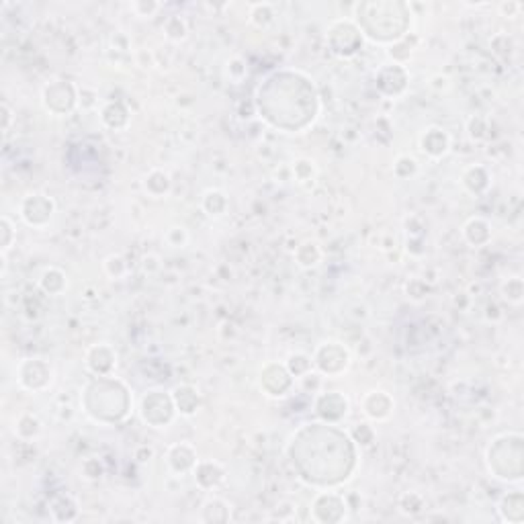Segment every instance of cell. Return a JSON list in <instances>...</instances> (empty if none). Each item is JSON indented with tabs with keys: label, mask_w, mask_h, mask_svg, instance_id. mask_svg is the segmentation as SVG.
Wrapping results in <instances>:
<instances>
[{
	"label": "cell",
	"mask_w": 524,
	"mask_h": 524,
	"mask_svg": "<svg viewBox=\"0 0 524 524\" xmlns=\"http://www.w3.org/2000/svg\"><path fill=\"white\" fill-rule=\"evenodd\" d=\"M175 402L173 395H164L162 391H148L142 400V418L154 428H162L171 424L175 418Z\"/></svg>",
	"instance_id": "obj_1"
},
{
	"label": "cell",
	"mask_w": 524,
	"mask_h": 524,
	"mask_svg": "<svg viewBox=\"0 0 524 524\" xmlns=\"http://www.w3.org/2000/svg\"><path fill=\"white\" fill-rule=\"evenodd\" d=\"M21 217L27 226L31 228H45L56 211L54 201L43 195V193H29L27 197H23L21 205H19Z\"/></svg>",
	"instance_id": "obj_2"
},
{
	"label": "cell",
	"mask_w": 524,
	"mask_h": 524,
	"mask_svg": "<svg viewBox=\"0 0 524 524\" xmlns=\"http://www.w3.org/2000/svg\"><path fill=\"white\" fill-rule=\"evenodd\" d=\"M52 377H54V371L52 367L41 360V358H25L21 364H19V371H17V379L19 383L29 389V391H43L52 385Z\"/></svg>",
	"instance_id": "obj_3"
},
{
	"label": "cell",
	"mask_w": 524,
	"mask_h": 524,
	"mask_svg": "<svg viewBox=\"0 0 524 524\" xmlns=\"http://www.w3.org/2000/svg\"><path fill=\"white\" fill-rule=\"evenodd\" d=\"M314 364L326 375H340L349 369V350L340 342H324L314 354Z\"/></svg>",
	"instance_id": "obj_4"
},
{
	"label": "cell",
	"mask_w": 524,
	"mask_h": 524,
	"mask_svg": "<svg viewBox=\"0 0 524 524\" xmlns=\"http://www.w3.org/2000/svg\"><path fill=\"white\" fill-rule=\"evenodd\" d=\"M330 45L332 52L342 56V58H350L358 52V47L362 45V37L358 33V27H354L350 21H336L330 27Z\"/></svg>",
	"instance_id": "obj_5"
},
{
	"label": "cell",
	"mask_w": 524,
	"mask_h": 524,
	"mask_svg": "<svg viewBox=\"0 0 524 524\" xmlns=\"http://www.w3.org/2000/svg\"><path fill=\"white\" fill-rule=\"evenodd\" d=\"M78 92L76 88L68 83H52L43 88V107L47 111H52L54 115H66L72 111V107L76 105Z\"/></svg>",
	"instance_id": "obj_6"
},
{
	"label": "cell",
	"mask_w": 524,
	"mask_h": 524,
	"mask_svg": "<svg viewBox=\"0 0 524 524\" xmlns=\"http://www.w3.org/2000/svg\"><path fill=\"white\" fill-rule=\"evenodd\" d=\"M314 518L318 514L320 521L318 523H340L342 518H347V504H345V498H340L338 494H332V492H324L320 494L316 500H314Z\"/></svg>",
	"instance_id": "obj_7"
},
{
	"label": "cell",
	"mask_w": 524,
	"mask_h": 524,
	"mask_svg": "<svg viewBox=\"0 0 524 524\" xmlns=\"http://www.w3.org/2000/svg\"><path fill=\"white\" fill-rule=\"evenodd\" d=\"M316 412L328 422H338L340 418H345L349 414V400L336 391H330V393L318 397Z\"/></svg>",
	"instance_id": "obj_8"
},
{
	"label": "cell",
	"mask_w": 524,
	"mask_h": 524,
	"mask_svg": "<svg viewBox=\"0 0 524 524\" xmlns=\"http://www.w3.org/2000/svg\"><path fill=\"white\" fill-rule=\"evenodd\" d=\"M362 410L364 414L371 418V420H387L393 412V400L389 397L387 391H381V389H375V391H369L364 397H362Z\"/></svg>",
	"instance_id": "obj_9"
},
{
	"label": "cell",
	"mask_w": 524,
	"mask_h": 524,
	"mask_svg": "<svg viewBox=\"0 0 524 524\" xmlns=\"http://www.w3.org/2000/svg\"><path fill=\"white\" fill-rule=\"evenodd\" d=\"M117 362L115 350L107 345H94L87 352V367L98 377H107Z\"/></svg>",
	"instance_id": "obj_10"
},
{
	"label": "cell",
	"mask_w": 524,
	"mask_h": 524,
	"mask_svg": "<svg viewBox=\"0 0 524 524\" xmlns=\"http://www.w3.org/2000/svg\"><path fill=\"white\" fill-rule=\"evenodd\" d=\"M420 150L430 158H442L450 150V138L442 127H428L420 135Z\"/></svg>",
	"instance_id": "obj_11"
},
{
	"label": "cell",
	"mask_w": 524,
	"mask_h": 524,
	"mask_svg": "<svg viewBox=\"0 0 524 524\" xmlns=\"http://www.w3.org/2000/svg\"><path fill=\"white\" fill-rule=\"evenodd\" d=\"M166 461H168V467L175 471V473H186V471H193L195 465H197V452L190 444L186 442H178V444H173L168 448V455H166Z\"/></svg>",
	"instance_id": "obj_12"
},
{
	"label": "cell",
	"mask_w": 524,
	"mask_h": 524,
	"mask_svg": "<svg viewBox=\"0 0 524 524\" xmlns=\"http://www.w3.org/2000/svg\"><path fill=\"white\" fill-rule=\"evenodd\" d=\"M193 473H195L197 483L205 490L217 488L226 479V469L215 461H197Z\"/></svg>",
	"instance_id": "obj_13"
},
{
	"label": "cell",
	"mask_w": 524,
	"mask_h": 524,
	"mask_svg": "<svg viewBox=\"0 0 524 524\" xmlns=\"http://www.w3.org/2000/svg\"><path fill=\"white\" fill-rule=\"evenodd\" d=\"M173 402L176 412H180L182 416H195L201 406L199 391L193 385H176L173 389Z\"/></svg>",
	"instance_id": "obj_14"
},
{
	"label": "cell",
	"mask_w": 524,
	"mask_h": 524,
	"mask_svg": "<svg viewBox=\"0 0 524 524\" xmlns=\"http://www.w3.org/2000/svg\"><path fill=\"white\" fill-rule=\"evenodd\" d=\"M39 287L47 295H62L68 289V279L60 268L52 266V268H45L43 274L39 276Z\"/></svg>",
	"instance_id": "obj_15"
},
{
	"label": "cell",
	"mask_w": 524,
	"mask_h": 524,
	"mask_svg": "<svg viewBox=\"0 0 524 524\" xmlns=\"http://www.w3.org/2000/svg\"><path fill=\"white\" fill-rule=\"evenodd\" d=\"M171 186H173L171 176H168V173L160 171V168L152 171L150 175L146 176V180H144V188H146V193H148L150 197H154V199H162V197H166V195L171 193Z\"/></svg>",
	"instance_id": "obj_16"
},
{
	"label": "cell",
	"mask_w": 524,
	"mask_h": 524,
	"mask_svg": "<svg viewBox=\"0 0 524 524\" xmlns=\"http://www.w3.org/2000/svg\"><path fill=\"white\" fill-rule=\"evenodd\" d=\"M463 236H465V240L471 244V246H483L488 240H490V226H488V221L485 219H481V217H471L467 223H465V228H463Z\"/></svg>",
	"instance_id": "obj_17"
},
{
	"label": "cell",
	"mask_w": 524,
	"mask_h": 524,
	"mask_svg": "<svg viewBox=\"0 0 524 524\" xmlns=\"http://www.w3.org/2000/svg\"><path fill=\"white\" fill-rule=\"evenodd\" d=\"M228 205H230V201H228L226 193H221L217 188H209L201 201V207L209 217H221L228 211Z\"/></svg>",
	"instance_id": "obj_18"
},
{
	"label": "cell",
	"mask_w": 524,
	"mask_h": 524,
	"mask_svg": "<svg viewBox=\"0 0 524 524\" xmlns=\"http://www.w3.org/2000/svg\"><path fill=\"white\" fill-rule=\"evenodd\" d=\"M39 433H41V420L35 414L25 412L14 420V435L21 440H33L39 437Z\"/></svg>",
	"instance_id": "obj_19"
},
{
	"label": "cell",
	"mask_w": 524,
	"mask_h": 524,
	"mask_svg": "<svg viewBox=\"0 0 524 524\" xmlns=\"http://www.w3.org/2000/svg\"><path fill=\"white\" fill-rule=\"evenodd\" d=\"M201 521L203 523H228L230 521V506L219 498H211L203 504Z\"/></svg>",
	"instance_id": "obj_20"
},
{
	"label": "cell",
	"mask_w": 524,
	"mask_h": 524,
	"mask_svg": "<svg viewBox=\"0 0 524 524\" xmlns=\"http://www.w3.org/2000/svg\"><path fill=\"white\" fill-rule=\"evenodd\" d=\"M100 119L107 127L111 129H121L127 125L129 121V115H127V109L121 105V102H109L105 105V109L100 111Z\"/></svg>",
	"instance_id": "obj_21"
},
{
	"label": "cell",
	"mask_w": 524,
	"mask_h": 524,
	"mask_svg": "<svg viewBox=\"0 0 524 524\" xmlns=\"http://www.w3.org/2000/svg\"><path fill=\"white\" fill-rule=\"evenodd\" d=\"M488 180H490V176L483 166H469L463 173V184L471 193H481L488 186Z\"/></svg>",
	"instance_id": "obj_22"
},
{
	"label": "cell",
	"mask_w": 524,
	"mask_h": 524,
	"mask_svg": "<svg viewBox=\"0 0 524 524\" xmlns=\"http://www.w3.org/2000/svg\"><path fill=\"white\" fill-rule=\"evenodd\" d=\"M291 173L299 184H312L318 176V166L309 158H297L291 166Z\"/></svg>",
	"instance_id": "obj_23"
},
{
	"label": "cell",
	"mask_w": 524,
	"mask_h": 524,
	"mask_svg": "<svg viewBox=\"0 0 524 524\" xmlns=\"http://www.w3.org/2000/svg\"><path fill=\"white\" fill-rule=\"evenodd\" d=\"M295 261L303 268H312V266H316L318 262L322 261V250L316 242H305V244L297 246Z\"/></svg>",
	"instance_id": "obj_24"
},
{
	"label": "cell",
	"mask_w": 524,
	"mask_h": 524,
	"mask_svg": "<svg viewBox=\"0 0 524 524\" xmlns=\"http://www.w3.org/2000/svg\"><path fill=\"white\" fill-rule=\"evenodd\" d=\"M312 364H314V358H309L307 354L297 352V354H291V356H289V360H287L285 367H287V371H289L293 377H303V375L309 373Z\"/></svg>",
	"instance_id": "obj_25"
},
{
	"label": "cell",
	"mask_w": 524,
	"mask_h": 524,
	"mask_svg": "<svg viewBox=\"0 0 524 524\" xmlns=\"http://www.w3.org/2000/svg\"><path fill=\"white\" fill-rule=\"evenodd\" d=\"M400 510L404 514H418L424 510V498L416 492H408L400 498Z\"/></svg>",
	"instance_id": "obj_26"
},
{
	"label": "cell",
	"mask_w": 524,
	"mask_h": 524,
	"mask_svg": "<svg viewBox=\"0 0 524 524\" xmlns=\"http://www.w3.org/2000/svg\"><path fill=\"white\" fill-rule=\"evenodd\" d=\"M272 19H274V10H272L270 4L264 2V4H252V6H250V21H252L256 27H266V25H270Z\"/></svg>",
	"instance_id": "obj_27"
},
{
	"label": "cell",
	"mask_w": 524,
	"mask_h": 524,
	"mask_svg": "<svg viewBox=\"0 0 524 524\" xmlns=\"http://www.w3.org/2000/svg\"><path fill=\"white\" fill-rule=\"evenodd\" d=\"M164 33L171 41H182L188 33V27L184 23V19L180 17H171L166 23H164Z\"/></svg>",
	"instance_id": "obj_28"
},
{
	"label": "cell",
	"mask_w": 524,
	"mask_h": 524,
	"mask_svg": "<svg viewBox=\"0 0 524 524\" xmlns=\"http://www.w3.org/2000/svg\"><path fill=\"white\" fill-rule=\"evenodd\" d=\"M418 171V162L412 156H400L393 164V175L397 178H408Z\"/></svg>",
	"instance_id": "obj_29"
},
{
	"label": "cell",
	"mask_w": 524,
	"mask_h": 524,
	"mask_svg": "<svg viewBox=\"0 0 524 524\" xmlns=\"http://www.w3.org/2000/svg\"><path fill=\"white\" fill-rule=\"evenodd\" d=\"M164 240H166V244L173 246V248H184L186 242H188V232H186L182 226H173V228L166 230Z\"/></svg>",
	"instance_id": "obj_30"
},
{
	"label": "cell",
	"mask_w": 524,
	"mask_h": 524,
	"mask_svg": "<svg viewBox=\"0 0 524 524\" xmlns=\"http://www.w3.org/2000/svg\"><path fill=\"white\" fill-rule=\"evenodd\" d=\"M105 270L111 279H119L127 272V262L121 254H111L107 261H105Z\"/></svg>",
	"instance_id": "obj_31"
},
{
	"label": "cell",
	"mask_w": 524,
	"mask_h": 524,
	"mask_svg": "<svg viewBox=\"0 0 524 524\" xmlns=\"http://www.w3.org/2000/svg\"><path fill=\"white\" fill-rule=\"evenodd\" d=\"M0 232H2V254H6L10 250V246L14 244V240H17V230H14L12 221L6 215L0 219Z\"/></svg>",
	"instance_id": "obj_32"
},
{
	"label": "cell",
	"mask_w": 524,
	"mask_h": 524,
	"mask_svg": "<svg viewBox=\"0 0 524 524\" xmlns=\"http://www.w3.org/2000/svg\"><path fill=\"white\" fill-rule=\"evenodd\" d=\"M502 291H504V297L510 303H521L523 301V281L518 276L508 279V283L502 287Z\"/></svg>",
	"instance_id": "obj_33"
},
{
	"label": "cell",
	"mask_w": 524,
	"mask_h": 524,
	"mask_svg": "<svg viewBox=\"0 0 524 524\" xmlns=\"http://www.w3.org/2000/svg\"><path fill=\"white\" fill-rule=\"evenodd\" d=\"M158 8H160L158 2H133L131 4V10L135 12V17H142V19H152L158 12Z\"/></svg>",
	"instance_id": "obj_34"
},
{
	"label": "cell",
	"mask_w": 524,
	"mask_h": 524,
	"mask_svg": "<svg viewBox=\"0 0 524 524\" xmlns=\"http://www.w3.org/2000/svg\"><path fill=\"white\" fill-rule=\"evenodd\" d=\"M352 437H354V440H356L358 444L369 446V444L373 442V438H375V430H373L369 424H356L354 430H352Z\"/></svg>",
	"instance_id": "obj_35"
},
{
	"label": "cell",
	"mask_w": 524,
	"mask_h": 524,
	"mask_svg": "<svg viewBox=\"0 0 524 524\" xmlns=\"http://www.w3.org/2000/svg\"><path fill=\"white\" fill-rule=\"evenodd\" d=\"M228 72H230V76H232L234 80H242V78L246 76V66H244V62H242L240 58H234V60L228 64Z\"/></svg>",
	"instance_id": "obj_36"
},
{
	"label": "cell",
	"mask_w": 524,
	"mask_h": 524,
	"mask_svg": "<svg viewBox=\"0 0 524 524\" xmlns=\"http://www.w3.org/2000/svg\"><path fill=\"white\" fill-rule=\"evenodd\" d=\"M406 289H408V293H410L414 299H420V297H424V295H426V291H428V287H426V285H424L420 279H414V281H410Z\"/></svg>",
	"instance_id": "obj_37"
},
{
	"label": "cell",
	"mask_w": 524,
	"mask_h": 524,
	"mask_svg": "<svg viewBox=\"0 0 524 524\" xmlns=\"http://www.w3.org/2000/svg\"><path fill=\"white\" fill-rule=\"evenodd\" d=\"M10 121H12V111L6 102H2V131L6 133L8 127H10Z\"/></svg>",
	"instance_id": "obj_38"
},
{
	"label": "cell",
	"mask_w": 524,
	"mask_h": 524,
	"mask_svg": "<svg viewBox=\"0 0 524 524\" xmlns=\"http://www.w3.org/2000/svg\"><path fill=\"white\" fill-rule=\"evenodd\" d=\"M500 8H502L504 12H512V10H521L523 6H521L518 2H510V4H506V2H504V4H502Z\"/></svg>",
	"instance_id": "obj_39"
}]
</instances>
